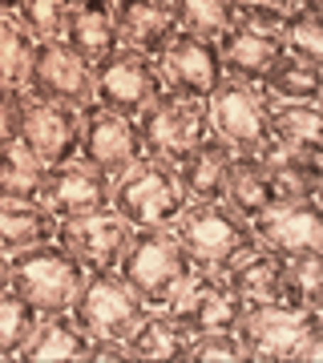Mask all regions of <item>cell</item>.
Here are the masks:
<instances>
[{"label":"cell","mask_w":323,"mask_h":363,"mask_svg":"<svg viewBox=\"0 0 323 363\" xmlns=\"http://www.w3.org/2000/svg\"><path fill=\"white\" fill-rule=\"evenodd\" d=\"M186 359L198 363H243L246 351L234 331H207V335H190V355Z\"/></svg>","instance_id":"cell-37"},{"label":"cell","mask_w":323,"mask_h":363,"mask_svg":"<svg viewBox=\"0 0 323 363\" xmlns=\"http://www.w3.org/2000/svg\"><path fill=\"white\" fill-rule=\"evenodd\" d=\"M162 89H166L162 65L142 57V52L126 49V45H117L105 61L93 65V105L109 109L117 117H129V121L142 113Z\"/></svg>","instance_id":"cell-9"},{"label":"cell","mask_w":323,"mask_h":363,"mask_svg":"<svg viewBox=\"0 0 323 363\" xmlns=\"http://www.w3.org/2000/svg\"><path fill=\"white\" fill-rule=\"evenodd\" d=\"M162 77H166L170 89L186 93V97H202L207 101L214 85H219L226 73H222V57L219 45L210 37H198V33H174V40L162 52Z\"/></svg>","instance_id":"cell-16"},{"label":"cell","mask_w":323,"mask_h":363,"mask_svg":"<svg viewBox=\"0 0 323 363\" xmlns=\"http://www.w3.org/2000/svg\"><path fill=\"white\" fill-rule=\"evenodd\" d=\"M271 142L283 154L323 157L319 101H271Z\"/></svg>","instance_id":"cell-24"},{"label":"cell","mask_w":323,"mask_h":363,"mask_svg":"<svg viewBox=\"0 0 323 363\" xmlns=\"http://www.w3.org/2000/svg\"><path fill=\"white\" fill-rule=\"evenodd\" d=\"M267 101H319L323 93V77H319V65H307L299 57H279L267 77L255 85Z\"/></svg>","instance_id":"cell-29"},{"label":"cell","mask_w":323,"mask_h":363,"mask_svg":"<svg viewBox=\"0 0 323 363\" xmlns=\"http://www.w3.org/2000/svg\"><path fill=\"white\" fill-rule=\"evenodd\" d=\"M174 238L182 242V250L190 255V262L198 271H214L222 274L243 250H251L258 242L255 226L234 214L222 198L214 202H186L178 218H174Z\"/></svg>","instance_id":"cell-2"},{"label":"cell","mask_w":323,"mask_h":363,"mask_svg":"<svg viewBox=\"0 0 323 363\" xmlns=\"http://www.w3.org/2000/svg\"><path fill=\"white\" fill-rule=\"evenodd\" d=\"M4 286H9V255L0 250V291H4Z\"/></svg>","instance_id":"cell-40"},{"label":"cell","mask_w":323,"mask_h":363,"mask_svg":"<svg viewBox=\"0 0 323 363\" xmlns=\"http://www.w3.org/2000/svg\"><path fill=\"white\" fill-rule=\"evenodd\" d=\"M81 279H85V267L53 238L9 255V286L25 295L40 315L69 311V303L81 291Z\"/></svg>","instance_id":"cell-6"},{"label":"cell","mask_w":323,"mask_h":363,"mask_svg":"<svg viewBox=\"0 0 323 363\" xmlns=\"http://www.w3.org/2000/svg\"><path fill=\"white\" fill-rule=\"evenodd\" d=\"M73 323L89 335V343H117L126 347V339L138 331L150 307L129 291V283L117 271H85L77 298L69 303Z\"/></svg>","instance_id":"cell-5"},{"label":"cell","mask_w":323,"mask_h":363,"mask_svg":"<svg viewBox=\"0 0 323 363\" xmlns=\"http://www.w3.org/2000/svg\"><path fill=\"white\" fill-rule=\"evenodd\" d=\"M53 234H57V218L40 202H9V198H0V250L4 255L49 242Z\"/></svg>","instance_id":"cell-27"},{"label":"cell","mask_w":323,"mask_h":363,"mask_svg":"<svg viewBox=\"0 0 323 363\" xmlns=\"http://www.w3.org/2000/svg\"><path fill=\"white\" fill-rule=\"evenodd\" d=\"M186 355H190V331L166 311H150L126 339V359H186Z\"/></svg>","instance_id":"cell-26"},{"label":"cell","mask_w":323,"mask_h":363,"mask_svg":"<svg viewBox=\"0 0 323 363\" xmlns=\"http://www.w3.org/2000/svg\"><path fill=\"white\" fill-rule=\"evenodd\" d=\"M222 202L243 214L246 222H255L263 210L275 206V186L271 169H267V154H234L231 169H226V186H222Z\"/></svg>","instance_id":"cell-23"},{"label":"cell","mask_w":323,"mask_h":363,"mask_svg":"<svg viewBox=\"0 0 323 363\" xmlns=\"http://www.w3.org/2000/svg\"><path fill=\"white\" fill-rule=\"evenodd\" d=\"M89 335L73 323L69 311H53V315H40L37 331L28 335V343L21 347L16 359L21 363H49V359H89Z\"/></svg>","instance_id":"cell-25"},{"label":"cell","mask_w":323,"mask_h":363,"mask_svg":"<svg viewBox=\"0 0 323 363\" xmlns=\"http://www.w3.org/2000/svg\"><path fill=\"white\" fill-rule=\"evenodd\" d=\"M114 25L117 40L126 49L150 57V61H162L166 45L178 33L170 0H114Z\"/></svg>","instance_id":"cell-19"},{"label":"cell","mask_w":323,"mask_h":363,"mask_svg":"<svg viewBox=\"0 0 323 363\" xmlns=\"http://www.w3.org/2000/svg\"><path fill=\"white\" fill-rule=\"evenodd\" d=\"M129 234H133V226L105 206L93 210V214H81V218H61L53 242H61L85 271H114Z\"/></svg>","instance_id":"cell-13"},{"label":"cell","mask_w":323,"mask_h":363,"mask_svg":"<svg viewBox=\"0 0 323 363\" xmlns=\"http://www.w3.org/2000/svg\"><path fill=\"white\" fill-rule=\"evenodd\" d=\"M21 121H25V89H0V150L21 142Z\"/></svg>","instance_id":"cell-39"},{"label":"cell","mask_w":323,"mask_h":363,"mask_svg":"<svg viewBox=\"0 0 323 363\" xmlns=\"http://www.w3.org/2000/svg\"><path fill=\"white\" fill-rule=\"evenodd\" d=\"M73 4H77V0H21L16 21L28 28L33 40H61Z\"/></svg>","instance_id":"cell-36"},{"label":"cell","mask_w":323,"mask_h":363,"mask_svg":"<svg viewBox=\"0 0 323 363\" xmlns=\"http://www.w3.org/2000/svg\"><path fill=\"white\" fill-rule=\"evenodd\" d=\"M255 238L275 255H303L323 250V210L319 198H299V202H275L255 222Z\"/></svg>","instance_id":"cell-17"},{"label":"cell","mask_w":323,"mask_h":363,"mask_svg":"<svg viewBox=\"0 0 323 363\" xmlns=\"http://www.w3.org/2000/svg\"><path fill=\"white\" fill-rule=\"evenodd\" d=\"M133 121H138V133H142V150L158 162H170V166H178L194 145L210 138L207 101L186 97V93L170 89V85Z\"/></svg>","instance_id":"cell-7"},{"label":"cell","mask_w":323,"mask_h":363,"mask_svg":"<svg viewBox=\"0 0 323 363\" xmlns=\"http://www.w3.org/2000/svg\"><path fill=\"white\" fill-rule=\"evenodd\" d=\"M37 323H40L37 307H33L25 295H16L13 286H4V291H0V351H4L9 359L21 355V347H25L28 335L37 331Z\"/></svg>","instance_id":"cell-32"},{"label":"cell","mask_w":323,"mask_h":363,"mask_svg":"<svg viewBox=\"0 0 323 363\" xmlns=\"http://www.w3.org/2000/svg\"><path fill=\"white\" fill-rule=\"evenodd\" d=\"M299 9H307V13H323V0H299Z\"/></svg>","instance_id":"cell-41"},{"label":"cell","mask_w":323,"mask_h":363,"mask_svg":"<svg viewBox=\"0 0 323 363\" xmlns=\"http://www.w3.org/2000/svg\"><path fill=\"white\" fill-rule=\"evenodd\" d=\"M226 286L243 303H287V259L255 242L222 271Z\"/></svg>","instance_id":"cell-20"},{"label":"cell","mask_w":323,"mask_h":363,"mask_svg":"<svg viewBox=\"0 0 323 363\" xmlns=\"http://www.w3.org/2000/svg\"><path fill=\"white\" fill-rule=\"evenodd\" d=\"M45 162L25 142H13L0 150V198L9 202H40L45 186Z\"/></svg>","instance_id":"cell-30"},{"label":"cell","mask_w":323,"mask_h":363,"mask_svg":"<svg viewBox=\"0 0 323 363\" xmlns=\"http://www.w3.org/2000/svg\"><path fill=\"white\" fill-rule=\"evenodd\" d=\"M33 37L13 13H0V89H25Z\"/></svg>","instance_id":"cell-31"},{"label":"cell","mask_w":323,"mask_h":363,"mask_svg":"<svg viewBox=\"0 0 323 363\" xmlns=\"http://www.w3.org/2000/svg\"><path fill=\"white\" fill-rule=\"evenodd\" d=\"M231 162H234V150L222 138H214V133L207 142L194 145L190 154L174 166V178H178L186 202H214V198H222Z\"/></svg>","instance_id":"cell-21"},{"label":"cell","mask_w":323,"mask_h":363,"mask_svg":"<svg viewBox=\"0 0 323 363\" xmlns=\"http://www.w3.org/2000/svg\"><path fill=\"white\" fill-rule=\"evenodd\" d=\"M109 194H114V178L102 174L93 162H85L77 154V157H69V162H57V166L45 169L40 206L61 222V218H81V214L105 210L109 206Z\"/></svg>","instance_id":"cell-12"},{"label":"cell","mask_w":323,"mask_h":363,"mask_svg":"<svg viewBox=\"0 0 323 363\" xmlns=\"http://www.w3.org/2000/svg\"><path fill=\"white\" fill-rule=\"evenodd\" d=\"M85 162L109 174V178H121L138 157H146L142 150V133H138V121L129 117H117L109 109H81V150H77Z\"/></svg>","instance_id":"cell-14"},{"label":"cell","mask_w":323,"mask_h":363,"mask_svg":"<svg viewBox=\"0 0 323 363\" xmlns=\"http://www.w3.org/2000/svg\"><path fill=\"white\" fill-rule=\"evenodd\" d=\"M210 133L222 138L234 154H267L275 150L271 142V101L243 81L222 77L214 93L207 97Z\"/></svg>","instance_id":"cell-8"},{"label":"cell","mask_w":323,"mask_h":363,"mask_svg":"<svg viewBox=\"0 0 323 363\" xmlns=\"http://www.w3.org/2000/svg\"><path fill=\"white\" fill-rule=\"evenodd\" d=\"M243 298L234 295L226 279L214 271H198L194 267L186 274V283L170 295V303L162 311L170 319H178L190 335H207V331H234L239 319H243Z\"/></svg>","instance_id":"cell-10"},{"label":"cell","mask_w":323,"mask_h":363,"mask_svg":"<svg viewBox=\"0 0 323 363\" xmlns=\"http://www.w3.org/2000/svg\"><path fill=\"white\" fill-rule=\"evenodd\" d=\"M25 93L45 97V101L73 105V109H89L93 105V65L81 61L65 40H33Z\"/></svg>","instance_id":"cell-11"},{"label":"cell","mask_w":323,"mask_h":363,"mask_svg":"<svg viewBox=\"0 0 323 363\" xmlns=\"http://www.w3.org/2000/svg\"><path fill=\"white\" fill-rule=\"evenodd\" d=\"M21 142H25L45 166H57V162L77 157V150H81V109L25 93Z\"/></svg>","instance_id":"cell-15"},{"label":"cell","mask_w":323,"mask_h":363,"mask_svg":"<svg viewBox=\"0 0 323 363\" xmlns=\"http://www.w3.org/2000/svg\"><path fill=\"white\" fill-rule=\"evenodd\" d=\"M170 13H174L182 33H198L210 40H219L234 25L231 0H170Z\"/></svg>","instance_id":"cell-34"},{"label":"cell","mask_w":323,"mask_h":363,"mask_svg":"<svg viewBox=\"0 0 323 363\" xmlns=\"http://www.w3.org/2000/svg\"><path fill=\"white\" fill-rule=\"evenodd\" d=\"M61 40L77 52L81 61H89V65L105 61L121 45L117 40V25H114V0H77L69 21H65Z\"/></svg>","instance_id":"cell-22"},{"label":"cell","mask_w":323,"mask_h":363,"mask_svg":"<svg viewBox=\"0 0 323 363\" xmlns=\"http://www.w3.org/2000/svg\"><path fill=\"white\" fill-rule=\"evenodd\" d=\"M267 169H271L275 202L319 198V190H323V166H319V157H303V154L267 150Z\"/></svg>","instance_id":"cell-28"},{"label":"cell","mask_w":323,"mask_h":363,"mask_svg":"<svg viewBox=\"0 0 323 363\" xmlns=\"http://www.w3.org/2000/svg\"><path fill=\"white\" fill-rule=\"evenodd\" d=\"M109 210L121 214L133 230H162L174 226V218L186 210V194L174 178V166L146 154L121 178H114Z\"/></svg>","instance_id":"cell-4"},{"label":"cell","mask_w":323,"mask_h":363,"mask_svg":"<svg viewBox=\"0 0 323 363\" xmlns=\"http://www.w3.org/2000/svg\"><path fill=\"white\" fill-rule=\"evenodd\" d=\"M214 45H219V57H222V73L231 81H243V85H258L267 77V69L283 57L279 28L246 25V21H234Z\"/></svg>","instance_id":"cell-18"},{"label":"cell","mask_w":323,"mask_h":363,"mask_svg":"<svg viewBox=\"0 0 323 363\" xmlns=\"http://www.w3.org/2000/svg\"><path fill=\"white\" fill-rule=\"evenodd\" d=\"M287 303L323 311V250L287 255Z\"/></svg>","instance_id":"cell-33"},{"label":"cell","mask_w":323,"mask_h":363,"mask_svg":"<svg viewBox=\"0 0 323 363\" xmlns=\"http://www.w3.org/2000/svg\"><path fill=\"white\" fill-rule=\"evenodd\" d=\"M246 359H291L319 363L323 359V311L291 307V303H246L234 327Z\"/></svg>","instance_id":"cell-1"},{"label":"cell","mask_w":323,"mask_h":363,"mask_svg":"<svg viewBox=\"0 0 323 363\" xmlns=\"http://www.w3.org/2000/svg\"><path fill=\"white\" fill-rule=\"evenodd\" d=\"M16 9H21V0H0V13H13L16 16Z\"/></svg>","instance_id":"cell-42"},{"label":"cell","mask_w":323,"mask_h":363,"mask_svg":"<svg viewBox=\"0 0 323 363\" xmlns=\"http://www.w3.org/2000/svg\"><path fill=\"white\" fill-rule=\"evenodd\" d=\"M121 279L129 283V291L142 298L150 311H162L170 303V295L186 283V274L194 271L190 255L182 250V242L174 238L170 226L162 230H133L126 250L114 267Z\"/></svg>","instance_id":"cell-3"},{"label":"cell","mask_w":323,"mask_h":363,"mask_svg":"<svg viewBox=\"0 0 323 363\" xmlns=\"http://www.w3.org/2000/svg\"><path fill=\"white\" fill-rule=\"evenodd\" d=\"M279 40H283L287 57H299L307 65H323V13L295 9L279 25Z\"/></svg>","instance_id":"cell-35"},{"label":"cell","mask_w":323,"mask_h":363,"mask_svg":"<svg viewBox=\"0 0 323 363\" xmlns=\"http://www.w3.org/2000/svg\"><path fill=\"white\" fill-rule=\"evenodd\" d=\"M234 21L246 25H263V28H279L287 16L299 9V0H231Z\"/></svg>","instance_id":"cell-38"}]
</instances>
